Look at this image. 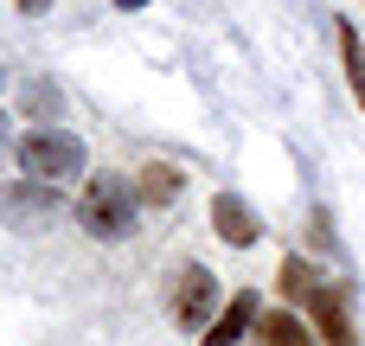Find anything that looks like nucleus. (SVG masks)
Instances as JSON below:
<instances>
[{
    "instance_id": "f257e3e1",
    "label": "nucleus",
    "mask_w": 365,
    "mask_h": 346,
    "mask_svg": "<svg viewBox=\"0 0 365 346\" xmlns=\"http://www.w3.org/2000/svg\"><path fill=\"white\" fill-rule=\"evenodd\" d=\"M77 218H83V231H90L96 244L135 238V225H141L135 180H128V173H90V186H83V199H77Z\"/></svg>"
},
{
    "instance_id": "f03ea898",
    "label": "nucleus",
    "mask_w": 365,
    "mask_h": 346,
    "mask_svg": "<svg viewBox=\"0 0 365 346\" xmlns=\"http://www.w3.org/2000/svg\"><path fill=\"white\" fill-rule=\"evenodd\" d=\"M13 161H19L26 180H51V186H64V180L83 173V141H77L71 128H58V122H32V128L13 141Z\"/></svg>"
},
{
    "instance_id": "7ed1b4c3",
    "label": "nucleus",
    "mask_w": 365,
    "mask_h": 346,
    "mask_svg": "<svg viewBox=\"0 0 365 346\" xmlns=\"http://www.w3.org/2000/svg\"><path fill=\"white\" fill-rule=\"evenodd\" d=\"M167 315H173V327L205 334L212 315H218V276H212L205 263H180V270L167 276Z\"/></svg>"
},
{
    "instance_id": "20e7f679",
    "label": "nucleus",
    "mask_w": 365,
    "mask_h": 346,
    "mask_svg": "<svg viewBox=\"0 0 365 346\" xmlns=\"http://www.w3.org/2000/svg\"><path fill=\"white\" fill-rule=\"evenodd\" d=\"M302 315H308V327H314L327 346H359L353 308H346V289H340L334 276H314V289L302 295Z\"/></svg>"
},
{
    "instance_id": "39448f33",
    "label": "nucleus",
    "mask_w": 365,
    "mask_h": 346,
    "mask_svg": "<svg viewBox=\"0 0 365 346\" xmlns=\"http://www.w3.org/2000/svg\"><path fill=\"white\" fill-rule=\"evenodd\" d=\"M58 212H64V199H58L51 180H13V186H0V225H13V231H38Z\"/></svg>"
},
{
    "instance_id": "423d86ee",
    "label": "nucleus",
    "mask_w": 365,
    "mask_h": 346,
    "mask_svg": "<svg viewBox=\"0 0 365 346\" xmlns=\"http://www.w3.org/2000/svg\"><path fill=\"white\" fill-rule=\"evenodd\" d=\"M212 231H218L231 250H250V244L263 238V218H257L237 193H218V199H212Z\"/></svg>"
},
{
    "instance_id": "0eeeda50",
    "label": "nucleus",
    "mask_w": 365,
    "mask_h": 346,
    "mask_svg": "<svg viewBox=\"0 0 365 346\" xmlns=\"http://www.w3.org/2000/svg\"><path fill=\"white\" fill-rule=\"evenodd\" d=\"M257 321H263V308H257V295L244 289V295H231V302L218 308V321L205 327V346H237L244 334H257Z\"/></svg>"
},
{
    "instance_id": "6e6552de",
    "label": "nucleus",
    "mask_w": 365,
    "mask_h": 346,
    "mask_svg": "<svg viewBox=\"0 0 365 346\" xmlns=\"http://www.w3.org/2000/svg\"><path fill=\"white\" fill-rule=\"evenodd\" d=\"M180 186H186V173H180V167H167V161H148V167L135 173V199H141V212L173 205V199H180Z\"/></svg>"
},
{
    "instance_id": "1a4fd4ad",
    "label": "nucleus",
    "mask_w": 365,
    "mask_h": 346,
    "mask_svg": "<svg viewBox=\"0 0 365 346\" xmlns=\"http://www.w3.org/2000/svg\"><path fill=\"white\" fill-rule=\"evenodd\" d=\"M257 340H263V346H321V334L308 327V315L276 308V315H263V321H257Z\"/></svg>"
},
{
    "instance_id": "9d476101",
    "label": "nucleus",
    "mask_w": 365,
    "mask_h": 346,
    "mask_svg": "<svg viewBox=\"0 0 365 346\" xmlns=\"http://www.w3.org/2000/svg\"><path fill=\"white\" fill-rule=\"evenodd\" d=\"M334 39H340L346 83H353V96H359V109H365V39H359V26H353V19H340V26H334Z\"/></svg>"
},
{
    "instance_id": "9b49d317",
    "label": "nucleus",
    "mask_w": 365,
    "mask_h": 346,
    "mask_svg": "<svg viewBox=\"0 0 365 346\" xmlns=\"http://www.w3.org/2000/svg\"><path fill=\"white\" fill-rule=\"evenodd\" d=\"M314 276H321V270H314L308 257H282V270H276V289H282V302H289V308H302V295L314 289Z\"/></svg>"
},
{
    "instance_id": "f8f14e48",
    "label": "nucleus",
    "mask_w": 365,
    "mask_h": 346,
    "mask_svg": "<svg viewBox=\"0 0 365 346\" xmlns=\"http://www.w3.org/2000/svg\"><path fill=\"white\" fill-rule=\"evenodd\" d=\"M19 103H26V116H45V122H58V109H64V96H58L51 77H32V83L19 90Z\"/></svg>"
},
{
    "instance_id": "ddd939ff",
    "label": "nucleus",
    "mask_w": 365,
    "mask_h": 346,
    "mask_svg": "<svg viewBox=\"0 0 365 346\" xmlns=\"http://www.w3.org/2000/svg\"><path fill=\"white\" fill-rule=\"evenodd\" d=\"M19 13H45V6H58V0H13Z\"/></svg>"
},
{
    "instance_id": "4468645a",
    "label": "nucleus",
    "mask_w": 365,
    "mask_h": 346,
    "mask_svg": "<svg viewBox=\"0 0 365 346\" xmlns=\"http://www.w3.org/2000/svg\"><path fill=\"white\" fill-rule=\"evenodd\" d=\"M115 6H122V13H135V6H141V0H115Z\"/></svg>"
},
{
    "instance_id": "2eb2a0df",
    "label": "nucleus",
    "mask_w": 365,
    "mask_h": 346,
    "mask_svg": "<svg viewBox=\"0 0 365 346\" xmlns=\"http://www.w3.org/2000/svg\"><path fill=\"white\" fill-rule=\"evenodd\" d=\"M0 148H6V116H0Z\"/></svg>"
}]
</instances>
